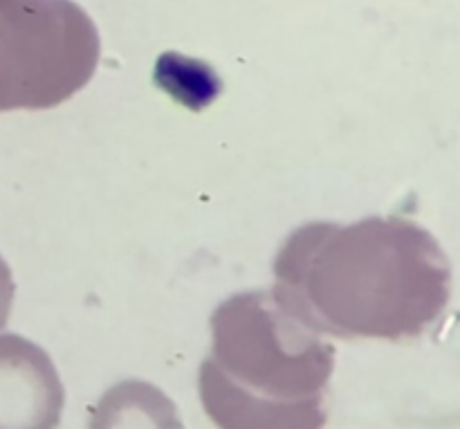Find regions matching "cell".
Returning <instances> with one entry per match:
<instances>
[{
	"mask_svg": "<svg viewBox=\"0 0 460 429\" xmlns=\"http://www.w3.org/2000/svg\"><path fill=\"white\" fill-rule=\"evenodd\" d=\"M272 295L319 335L413 342L445 319L452 264L434 234L402 216L308 223L279 247Z\"/></svg>",
	"mask_w": 460,
	"mask_h": 429,
	"instance_id": "6da1fadb",
	"label": "cell"
},
{
	"mask_svg": "<svg viewBox=\"0 0 460 429\" xmlns=\"http://www.w3.org/2000/svg\"><path fill=\"white\" fill-rule=\"evenodd\" d=\"M198 394L218 429H323L335 346L274 299L250 290L211 315Z\"/></svg>",
	"mask_w": 460,
	"mask_h": 429,
	"instance_id": "7a4b0ae2",
	"label": "cell"
},
{
	"mask_svg": "<svg viewBox=\"0 0 460 429\" xmlns=\"http://www.w3.org/2000/svg\"><path fill=\"white\" fill-rule=\"evenodd\" d=\"M99 57L97 25L75 0H0V112L57 108Z\"/></svg>",
	"mask_w": 460,
	"mask_h": 429,
	"instance_id": "3957f363",
	"label": "cell"
},
{
	"mask_svg": "<svg viewBox=\"0 0 460 429\" xmlns=\"http://www.w3.org/2000/svg\"><path fill=\"white\" fill-rule=\"evenodd\" d=\"M63 405L49 355L27 337L0 335V429H57Z\"/></svg>",
	"mask_w": 460,
	"mask_h": 429,
	"instance_id": "277c9868",
	"label": "cell"
},
{
	"mask_svg": "<svg viewBox=\"0 0 460 429\" xmlns=\"http://www.w3.org/2000/svg\"><path fill=\"white\" fill-rule=\"evenodd\" d=\"M88 429H184V425L175 403L160 387L144 380H121L90 409Z\"/></svg>",
	"mask_w": 460,
	"mask_h": 429,
	"instance_id": "5b68a950",
	"label": "cell"
},
{
	"mask_svg": "<svg viewBox=\"0 0 460 429\" xmlns=\"http://www.w3.org/2000/svg\"><path fill=\"white\" fill-rule=\"evenodd\" d=\"M12 304H13V279L12 270L4 264V259L0 256V328L7 324L9 315H12Z\"/></svg>",
	"mask_w": 460,
	"mask_h": 429,
	"instance_id": "8992f818",
	"label": "cell"
}]
</instances>
